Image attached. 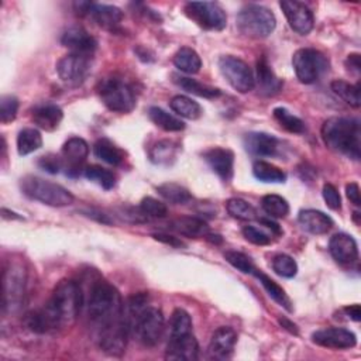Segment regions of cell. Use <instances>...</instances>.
<instances>
[{
  "mask_svg": "<svg viewBox=\"0 0 361 361\" xmlns=\"http://www.w3.org/2000/svg\"><path fill=\"white\" fill-rule=\"evenodd\" d=\"M83 305V292L74 280H63L57 284L47 303L31 311L24 318V325L34 333H49L72 326Z\"/></svg>",
  "mask_w": 361,
  "mask_h": 361,
  "instance_id": "cell-1",
  "label": "cell"
},
{
  "mask_svg": "<svg viewBox=\"0 0 361 361\" xmlns=\"http://www.w3.org/2000/svg\"><path fill=\"white\" fill-rule=\"evenodd\" d=\"M322 138L328 148L358 161L361 157L360 122L348 118H332L322 126Z\"/></svg>",
  "mask_w": 361,
  "mask_h": 361,
  "instance_id": "cell-2",
  "label": "cell"
},
{
  "mask_svg": "<svg viewBox=\"0 0 361 361\" xmlns=\"http://www.w3.org/2000/svg\"><path fill=\"white\" fill-rule=\"evenodd\" d=\"M123 299L116 287L108 281L97 280L90 288L88 300V316L99 329L123 316Z\"/></svg>",
  "mask_w": 361,
  "mask_h": 361,
  "instance_id": "cell-3",
  "label": "cell"
},
{
  "mask_svg": "<svg viewBox=\"0 0 361 361\" xmlns=\"http://www.w3.org/2000/svg\"><path fill=\"white\" fill-rule=\"evenodd\" d=\"M20 188L26 196L53 208H64L74 203V195L67 188L38 177H24Z\"/></svg>",
  "mask_w": 361,
  "mask_h": 361,
  "instance_id": "cell-4",
  "label": "cell"
},
{
  "mask_svg": "<svg viewBox=\"0 0 361 361\" xmlns=\"http://www.w3.org/2000/svg\"><path fill=\"white\" fill-rule=\"evenodd\" d=\"M241 34L250 38H267L277 27L274 13L260 5H248L240 10L236 20Z\"/></svg>",
  "mask_w": 361,
  "mask_h": 361,
  "instance_id": "cell-5",
  "label": "cell"
},
{
  "mask_svg": "<svg viewBox=\"0 0 361 361\" xmlns=\"http://www.w3.org/2000/svg\"><path fill=\"white\" fill-rule=\"evenodd\" d=\"M99 96L109 111L116 113H129L136 106L133 88L122 78L111 77L103 79L97 86Z\"/></svg>",
  "mask_w": 361,
  "mask_h": 361,
  "instance_id": "cell-6",
  "label": "cell"
},
{
  "mask_svg": "<svg viewBox=\"0 0 361 361\" xmlns=\"http://www.w3.org/2000/svg\"><path fill=\"white\" fill-rule=\"evenodd\" d=\"M294 71L299 82L305 85L315 83L328 70L329 61L315 48H300L292 57Z\"/></svg>",
  "mask_w": 361,
  "mask_h": 361,
  "instance_id": "cell-7",
  "label": "cell"
},
{
  "mask_svg": "<svg viewBox=\"0 0 361 361\" xmlns=\"http://www.w3.org/2000/svg\"><path fill=\"white\" fill-rule=\"evenodd\" d=\"M166 330V319L163 312L157 307L148 306L133 321L131 332L138 342L147 347L160 343Z\"/></svg>",
  "mask_w": 361,
  "mask_h": 361,
  "instance_id": "cell-8",
  "label": "cell"
},
{
  "mask_svg": "<svg viewBox=\"0 0 361 361\" xmlns=\"http://www.w3.org/2000/svg\"><path fill=\"white\" fill-rule=\"evenodd\" d=\"M185 13L204 30L220 31L227 26L226 12L215 2H189L185 5Z\"/></svg>",
  "mask_w": 361,
  "mask_h": 361,
  "instance_id": "cell-9",
  "label": "cell"
},
{
  "mask_svg": "<svg viewBox=\"0 0 361 361\" xmlns=\"http://www.w3.org/2000/svg\"><path fill=\"white\" fill-rule=\"evenodd\" d=\"M97 332H99L97 336L99 346L102 351H105L106 354L115 357H119L125 353L129 335L131 333L125 315L106 325H103L102 328L97 329Z\"/></svg>",
  "mask_w": 361,
  "mask_h": 361,
  "instance_id": "cell-10",
  "label": "cell"
},
{
  "mask_svg": "<svg viewBox=\"0 0 361 361\" xmlns=\"http://www.w3.org/2000/svg\"><path fill=\"white\" fill-rule=\"evenodd\" d=\"M92 70V56L70 53L57 64L60 79L70 88L81 86Z\"/></svg>",
  "mask_w": 361,
  "mask_h": 361,
  "instance_id": "cell-11",
  "label": "cell"
},
{
  "mask_svg": "<svg viewBox=\"0 0 361 361\" xmlns=\"http://www.w3.org/2000/svg\"><path fill=\"white\" fill-rule=\"evenodd\" d=\"M219 68L234 90L247 93L255 86L254 74L243 60L233 56H225L219 60Z\"/></svg>",
  "mask_w": 361,
  "mask_h": 361,
  "instance_id": "cell-12",
  "label": "cell"
},
{
  "mask_svg": "<svg viewBox=\"0 0 361 361\" xmlns=\"http://www.w3.org/2000/svg\"><path fill=\"white\" fill-rule=\"evenodd\" d=\"M26 287V271L20 264H10L3 274V311L15 312L19 309Z\"/></svg>",
  "mask_w": 361,
  "mask_h": 361,
  "instance_id": "cell-13",
  "label": "cell"
},
{
  "mask_svg": "<svg viewBox=\"0 0 361 361\" xmlns=\"http://www.w3.org/2000/svg\"><path fill=\"white\" fill-rule=\"evenodd\" d=\"M89 156V145L81 137H71L63 147V170L68 177H79L85 171L83 166Z\"/></svg>",
  "mask_w": 361,
  "mask_h": 361,
  "instance_id": "cell-14",
  "label": "cell"
},
{
  "mask_svg": "<svg viewBox=\"0 0 361 361\" xmlns=\"http://www.w3.org/2000/svg\"><path fill=\"white\" fill-rule=\"evenodd\" d=\"M289 27L300 34V35H307L314 29V13L309 9L305 3L296 2V0H284L280 3Z\"/></svg>",
  "mask_w": 361,
  "mask_h": 361,
  "instance_id": "cell-15",
  "label": "cell"
},
{
  "mask_svg": "<svg viewBox=\"0 0 361 361\" xmlns=\"http://www.w3.org/2000/svg\"><path fill=\"white\" fill-rule=\"evenodd\" d=\"M312 342L321 347L346 350L357 344V337L353 332L343 328H328L312 333Z\"/></svg>",
  "mask_w": 361,
  "mask_h": 361,
  "instance_id": "cell-16",
  "label": "cell"
},
{
  "mask_svg": "<svg viewBox=\"0 0 361 361\" xmlns=\"http://www.w3.org/2000/svg\"><path fill=\"white\" fill-rule=\"evenodd\" d=\"M204 161L211 170L225 182L232 181L234 174V154L233 151L222 147H215L203 154Z\"/></svg>",
  "mask_w": 361,
  "mask_h": 361,
  "instance_id": "cell-17",
  "label": "cell"
},
{
  "mask_svg": "<svg viewBox=\"0 0 361 361\" xmlns=\"http://www.w3.org/2000/svg\"><path fill=\"white\" fill-rule=\"evenodd\" d=\"M61 44L71 49V53L83 56H92L97 47L95 37L79 26L67 29L61 37Z\"/></svg>",
  "mask_w": 361,
  "mask_h": 361,
  "instance_id": "cell-18",
  "label": "cell"
},
{
  "mask_svg": "<svg viewBox=\"0 0 361 361\" xmlns=\"http://www.w3.org/2000/svg\"><path fill=\"white\" fill-rule=\"evenodd\" d=\"M246 150L255 157H275L280 154V141L271 134L254 131L244 137Z\"/></svg>",
  "mask_w": 361,
  "mask_h": 361,
  "instance_id": "cell-19",
  "label": "cell"
},
{
  "mask_svg": "<svg viewBox=\"0 0 361 361\" xmlns=\"http://www.w3.org/2000/svg\"><path fill=\"white\" fill-rule=\"evenodd\" d=\"M199 355V344L196 337L192 333L170 337L167 346L166 357L168 360H181V361H195Z\"/></svg>",
  "mask_w": 361,
  "mask_h": 361,
  "instance_id": "cell-20",
  "label": "cell"
},
{
  "mask_svg": "<svg viewBox=\"0 0 361 361\" xmlns=\"http://www.w3.org/2000/svg\"><path fill=\"white\" fill-rule=\"evenodd\" d=\"M329 250L333 259L343 266L353 264L358 259V247L355 240L346 233H337L330 239Z\"/></svg>",
  "mask_w": 361,
  "mask_h": 361,
  "instance_id": "cell-21",
  "label": "cell"
},
{
  "mask_svg": "<svg viewBox=\"0 0 361 361\" xmlns=\"http://www.w3.org/2000/svg\"><path fill=\"white\" fill-rule=\"evenodd\" d=\"M237 342L236 332L229 326L218 328L209 343V354L215 360H227L232 357L234 351V346Z\"/></svg>",
  "mask_w": 361,
  "mask_h": 361,
  "instance_id": "cell-22",
  "label": "cell"
},
{
  "mask_svg": "<svg viewBox=\"0 0 361 361\" xmlns=\"http://www.w3.org/2000/svg\"><path fill=\"white\" fill-rule=\"evenodd\" d=\"M88 16L103 30H108L111 33H116L120 30V24L123 22V12L111 5H95L92 3Z\"/></svg>",
  "mask_w": 361,
  "mask_h": 361,
  "instance_id": "cell-23",
  "label": "cell"
},
{
  "mask_svg": "<svg viewBox=\"0 0 361 361\" xmlns=\"http://www.w3.org/2000/svg\"><path fill=\"white\" fill-rule=\"evenodd\" d=\"M63 119H64V112L58 105H56V103L44 102L33 109L34 123L45 131L56 130L63 122Z\"/></svg>",
  "mask_w": 361,
  "mask_h": 361,
  "instance_id": "cell-24",
  "label": "cell"
},
{
  "mask_svg": "<svg viewBox=\"0 0 361 361\" xmlns=\"http://www.w3.org/2000/svg\"><path fill=\"white\" fill-rule=\"evenodd\" d=\"M298 222L307 233L321 236L326 234L333 227V220L326 214L315 209H305L298 215Z\"/></svg>",
  "mask_w": 361,
  "mask_h": 361,
  "instance_id": "cell-25",
  "label": "cell"
},
{
  "mask_svg": "<svg viewBox=\"0 0 361 361\" xmlns=\"http://www.w3.org/2000/svg\"><path fill=\"white\" fill-rule=\"evenodd\" d=\"M170 229L175 233L189 237V239H199L206 237L209 234V226L203 219L195 218V216H182L175 220H173L170 225Z\"/></svg>",
  "mask_w": 361,
  "mask_h": 361,
  "instance_id": "cell-26",
  "label": "cell"
},
{
  "mask_svg": "<svg viewBox=\"0 0 361 361\" xmlns=\"http://www.w3.org/2000/svg\"><path fill=\"white\" fill-rule=\"evenodd\" d=\"M257 86L262 95L274 96L282 89V81L274 74L268 63L263 58L257 63Z\"/></svg>",
  "mask_w": 361,
  "mask_h": 361,
  "instance_id": "cell-27",
  "label": "cell"
},
{
  "mask_svg": "<svg viewBox=\"0 0 361 361\" xmlns=\"http://www.w3.org/2000/svg\"><path fill=\"white\" fill-rule=\"evenodd\" d=\"M93 154L96 159L102 160L103 163H106L109 166H113V167H119L125 160V154L122 152V150L118 148L108 138H102L95 143Z\"/></svg>",
  "mask_w": 361,
  "mask_h": 361,
  "instance_id": "cell-28",
  "label": "cell"
},
{
  "mask_svg": "<svg viewBox=\"0 0 361 361\" xmlns=\"http://www.w3.org/2000/svg\"><path fill=\"white\" fill-rule=\"evenodd\" d=\"M173 78H174L173 81L179 88L186 90L188 93H192V95H196V96H200V97H206V99H216L222 95L220 89L209 86L206 83H202L196 79H192V78H188V77H181V75H177V74H174Z\"/></svg>",
  "mask_w": 361,
  "mask_h": 361,
  "instance_id": "cell-29",
  "label": "cell"
},
{
  "mask_svg": "<svg viewBox=\"0 0 361 361\" xmlns=\"http://www.w3.org/2000/svg\"><path fill=\"white\" fill-rule=\"evenodd\" d=\"M174 65L184 74L195 75L202 68V60L193 48L182 47L174 56Z\"/></svg>",
  "mask_w": 361,
  "mask_h": 361,
  "instance_id": "cell-30",
  "label": "cell"
},
{
  "mask_svg": "<svg viewBox=\"0 0 361 361\" xmlns=\"http://www.w3.org/2000/svg\"><path fill=\"white\" fill-rule=\"evenodd\" d=\"M170 105H171V109L184 119L196 120L202 116V108L199 103L188 96H184V95L174 96L171 99Z\"/></svg>",
  "mask_w": 361,
  "mask_h": 361,
  "instance_id": "cell-31",
  "label": "cell"
},
{
  "mask_svg": "<svg viewBox=\"0 0 361 361\" xmlns=\"http://www.w3.org/2000/svg\"><path fill=\"white\" fill-rule=\"evenodd\" d=\"M252 274L260 280V282H262V285L264 287V289L267 291V294H268L277 303H280L282 307H285L288 312H292V311H294L292 302H291L289 296L287 295V292H285L274 280H271L268 275H266L264 273H262V271H259V270H254Z\"/></svg>",
  "mask_w": 361,
  "mask_h": 361,
  "instance_id": "cell-32",
  "label": "cell"
},
{
  "mask_svg": "<svg viewBox=\"0 0 361 361\" xmlns=\"http://www.w3.org/2000/svg\"><path fill=\"white\" fill-rule=\"evenodd\" d=\"M148 118L154 125L166 131H181L185 129V125L181 119L157 106H151L148 109Z\"/></svg>",
  "mask_w": 361,
  "mask_h": 361,
  "instance_id": "cell-33",
  "label": "cell"
},
{
  "mask_svg": "<svg viewBox=\"0 0 361 361\" xmlns=\"http://www.w3.org/2000/svg\"><path fill=\"white\" fill-rule=\"evenodd\" d=\"M252 174L257 179L266 184H284L287 181V174L281 168L266 161L254 163Z\"/></svg>",
  "mask_w": 361,
  "mask_h": 361,
  "instance_id": "cell-34",
  "label": "cell"
},
{
  "mask_svg": "<svg viewBox=\"0 0 361 361\" xmlns=\"http://www.w3.org/2000/svg\"><path fill=\"white\" fill-rule=\"evenodd\" d=\"M330 88L340 99H343L347 103V105H350L351 108H355V109L360 108L361 99H360V85L358 83L353 85L343 79H336L332 82Z\"/></svg>",
  "mask_w": 361,
  "mask_h": 361,
  "instance_id": "cell-35",
  "label": "cell"
},
{
  "mask_svg": "<svg viewBox=\"0 0 361 361\" xmlns=\"http://www.w3.org/2000/svg\"><path fill=\"white\" fill-rule=\"evenodd\" d=\"M42 147V136L37 129H24L17 136V151L20 156L40 150Z\"/></svg>",
  "mask_w": 361,
  "mask_h": 361,
  "instance_id": "cell-36",
  "label": "cell"
},
{
  "mask_svg": "<svg viewBox=\"0 0 361 361\" xmlns=\"http://www.w3.org/2000/svg\"><path fill=\"white\" fill-rule=\"evenodd\" d=\"M83 175L86 177V179L95 182L96 185H99L100 188L106 189V191L113 189L116 185V175L112 171L103 168L100 166L86 167L83 171Z\"/></svg>",
  "mask_w": 361,
  "mask_h": 361,
  "instance_id": "cell-37",
  "label": "cell"
},
{
  "mask_svg": "<svg viewBox=\"0 0 361 361\" xmlns=\"http://www.w3.org/2000/svg\"><path fill=\"white\" fill-rule=\"evenodd\" d=\"M262 206L264 212L271 216V218H277V219H282L287 218L289 214V203L287 202L285 198L280 196V195H266L262 199Z\"/></svg>",
  "mask_w": 361,
  "mask_h": 361,
  "instance_id": "cell-38",
  "label": "cell"
},
{
  "mask_svg": "<svg viewBox=\"0 0 361 361\" xmlns=\"http://www.w3.org/2000/svg\"><path fill=\"white\" fill-rule=\"evenodd\" d=\"M157 191L167 202L174 203V204H185L192 199V195L186 188H184L178 184H173V182L160 185L157 188Z\"/></svg>",
  "mask_w": 361,
  "mask_h": 361,
  "instance_id": "cell-39",
  "label": "cell"
},
{
  "mask_svg": "<svg viewBox=\"0 0 361 361\" xmlns=\"http://www.w3.org/2000/svg\"><path fill=\"white\" fill-rule=\"evenodd\" d=\"M178 152V145L173 141L163 140L157 143L151 150V161L156 164H170L171 160H175Z\"/></svg>",
  "mask_w": 361,
  "mask_h": 361,
  "instance_id": "cell-40",
  "label": "cell"
},
{
  "mask_svg": "<svg viewBox=\"0 0 361 361\" xmlns=\"http://www.w3.org/2000/svg\"><path fill=\"white\" fill-rule=\"evenodd\" d=\"M192 332V319L185 309H175L170 322V337H179Z\"/></svg>",
  "mask_w": 361,
  "mask_h": 361,
  "instance_id": "cell-41",
  "label": "cell"
},
{
  "mask_svg": "<svg viewBox=\"0 0 361 361\" xmlns=\"http://www.w3.org/2000/svg\"><path fill=\"white\" fill-rule=\"evenodd\" d=\"M226 209L230 216L239 220H252L257 218V212L252 206L240 198H232L226 202Z\"/></svg>",
  "mask_w": 361,
  "mask_h": 361,
  "instance_id": "cell-42",
  "label": "cell"
},
{
  "mask_svg": "<svg viewBox=\"0 0 361 361\" xmlns=\"http://www.w3.org/2000/svg\"><path fill=\"white\" fill-rule=\"evenodd\" d=\"M274 118L275 120L289 133H295V134H302L306 130L305 123L295 116L294 113H291L288 109L285 108H275L274 109Z\"/></svg>",
  "mask_w": 361,
  "mask_h": 361,
  "instance_id": "cell-43",
  "label": "cell"
},
{
  "mask_svg": "<svg viewBox=\"0 0 361 361\" xmlns=\"http://www.w3.org/2000/svg\"><path fill=\"white\" fill-rule=\"evenodd\" d=\"M140 211L143 212V215L148 219V218H152V219H163L167 216L168 214V209L166 203H163L161 200L156 199V198H151V196H147L144 198L141 202H140Z\"/></svg>",
  "mask_w": 361,
  "mask_h": 361,
  "instance_id": "cell-44",
  "label": "cell"
},
{
  "mask_svg": "<svg viewBox=\"0 0 361 361\" xmlns=\"http://www.w3.org/2000/svg\"><path fill=\"white\" fill-rule=\"evenodd\" d=\"M273 270L282 278H294L298 274V264L291 255L278 254L273 259Z\"/></svg>",
  "mask_w": 361,
  "mask_h": 361,
  "instance_id": "cell-45",
  "label": "cell"
},
{
  "mask_svg": "<svg viewBox=\"0 0 361 361\" xmlns=\"http://www.w3.org/2000/svg\"><path fill=\"white\" fill-rule=\"evenodd\" d=\"M225 259L232 267H234L236 270H239L243 274H252L254 270H255L250 257L240 252V251H233V250L226 251Z\"/></svg>",
  "mask_w": 361,
  "mask_h": 361,
  "instance_id": "cell-46",
  "label": "cell"
},
{
  "mask_svg": "<svg viewBox=\"0 0 361 361\" xmlns=\"http://www.w3.org/2000/svg\"><path fill=\"white\" fill-rule=\"evenodd\" d=\"M19 111V100L12 95L2 96L0 99V122L10 123L16 119Z\"/></svg>",
  "mask_w": 361,
  "mask_h": 361,
  "instance_id": "cell-47",
  "label": "cell"
},
{
  "mask_svg": "<svg viewBox=\"0 0 361 361\" xmlns=\"http://www.w3.org/2000/svg\"><path fill=\"white\" fill-rule=\"evenodd\" d=\"M241 233L247 241L255 246H267L271 243V236L255 226H244Z\"/></svg>",
  "mask_w": 361,
  "mask_h": 361,
  "instance_id": "cell-48",
  "label": "cell"
},
{
  "mask_svg": "<svg viewBox=\"0 0 361 361\" xmlns=\"http://www.w3.org/2000/svg\"><path fill=\"white\" fill-rule=\"evenodd\" d=\"M322 195L323 199L326 202V204L332 211H340L342 208V196L337 191V188L332 184H325L323 189H322Z\"/></svg>",
  "mask_w": 361,
  "mask_h": 361,
  "instance_id": "cell-49",
  "label": "cell"
},
{
  "mask_svg": "<svg viewBox=\"0 0 361 361\" xmlns=\"http://www.w3.org/2000/svg\"><path fill=\"white\" fill-rule=\"evenodd\" d=\"M38 166L49 173V174H58L63 171V160L58 156H53V154H48V156H44L40 159Z\"/></svg>",
  "mask_w": 361,
  "mask_h": 361,
  "instance_id": "cell-50",
  "label": "cell"
},
{
  "mask_svg": "<svg viewBox=\"0 0 361 361\" xmlns=\"http://www.w3.org/2000/svg\"><path fill=\"white\" fill-rule=\"evenodd\" d=\"M346 195L350 199L351 203H354L355 206L361 204V199H360V186L357 182H350L346 185Z\"/></svg>",
  "mask_w": 361,
  "mask_h": 361,
  "instance_id": "cell-51",
  "label": "cell"
},
{
  "mask_svg": "<svg viewBox=\"0 0 361 361\" xmlns=\"http://www.w3.org/2000/svg\"><path fill=\"white\" fill-rule=\"evenodd\" d=\"M152 237L161 241V243H166V244H170L171 247H177V248H181V247H185V244L178 239V237H174V236H170V234H163V233H157V234H152Z\"/></svg>",
  "mask_w": 361,
  "mask_h": 361,
  "instance_id": "cell-52",
  "label": "cell"
},
{
  "mask_svg": "<svg viewBox=\"0 0 361 361\" xmlns=\"http://www.w3.org/2000/svg\"><path fill=\"white\" fill-rule=\"evenodd\" d=\"M343 311L346 312V315L354 321V322H360L361 321V309H360V305L358 303H354V305H350V306H346Z\"/></svg>",
  "mask_w": 361,
  "mask_h": 361,
  "instance_id": "cell-53",
  "label": "cell"
},
{
  "mask_svg": "<svg viewBox=\"0 0 361 361\" xmlns=\"http://www.w3.org/2000/svg\"><path fill=\"white\" fill-rule=\"evenodd\" d=\"M346 65L348 67V71H351V72H354L355 75H358V74H360V71H361L360 56H358V54H350V56L347 57Z\"/></svg>",
  "mask_w": 361,
  "mask_h": 361,
  "instance_id": "cell-54",
  "label": "cell"
},
{
  "mask_svg": "<svg viewBox=\"0 0 361 361\" xmlns=\"http://www.w3.org/2000/svg\"><path fill=\"white\" fill-rule=\"evenodd\" d=\"M260 223H263L266 227H268L273 233H275V234H281L282 233V230H281V227L275 223V222H273L271 219H266V218H263V219H260Z\"/></svg>",
  "mask_w": 361,
  "mask_h": 361,
  "instance_id": "cell-55",
  "label": "cell"
},
{
  "mask_svg": "<svg viewBox=\"0 0 361 361\" xmlns=\"http://www.w3.org/2000/svg\"><path fill=\"white\" fill-rule=\"evenodd\" d=\"M280 323H281V326L282 328H285L289 333H292V335H298L299 332H298V328H296V325L295 323H292L291 321H288V319H285V318H282V319H280Z\"/></svg>",
  "mask_w": 361,
  "mask_h": 361,
  "instance_id": "cell-56",
  "label": "cell"
},
{
  "mask_svg": "<svg viewBox=\"0 0 361 361\" xmlns=\"http://www.w3.org/2000/svg\"><path fill=\"white\" fill-rule=\"evenodd\" d=\"M86 216L92 218V219H96V220H99V222H102V223H108V225L112 223V222L108 219L106 215H103V214H100V212H93V211H90V212L86 214Z\"/></svg>",
  "mask_w": 361,
  "mask_h": 361,
  "instance_id": "cell-57",
  "label": "cell"
}]
</instances>
